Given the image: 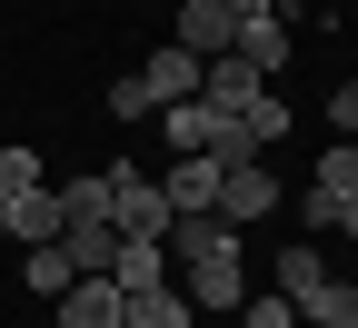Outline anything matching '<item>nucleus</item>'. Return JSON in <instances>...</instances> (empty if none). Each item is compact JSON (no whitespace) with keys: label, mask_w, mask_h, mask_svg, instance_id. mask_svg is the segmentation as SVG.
<instances>
[{"label":"nucleus","mask_w":358,"mask_h":328,"mask_svg":"<svg viewBox=\"0 0 358 328\" xmlns=\"http://www.w3.org/2000/svg\"><path fill=\"white\" fill-rule=\"evenodd\" d=\"M110 229H120V239H169V199H159V179L110 169Z\"/></svg>","instance_id":"f257e3e1"},{"label":"nucleus","mask_w":358,"mask_h":328,"mask_svg":"<svg viewBox=\"0 0 358 328\" xmlns=\"http://www.w3.org/2000/svg\"><path fill=\"white\" fill-rule=\"evenodd\" d=\"M169 40H179V50H189V60H219V50H229V40H239V20H229V0H179V20H169Z\"/></svg>","instance_id":"f03ea898"},{"label":"nucleus","mask_w":358,"mask_h":328,"mask_svg":"<svg viewBox=\"0 0 358 328\" xmlns=\"http://www.w3.org/2000/svg\"><path fill=\"white\" fill-rule=\"evenodd\" d=\"M199 70H209V60H189V50L169 40V50H150V60L129 70V80L150 90V110H169V100H199Z\"/></svg>","instance_id":"7ed1b4c3"},{"label":"nucleus","mask_w":358,"mask_h":328,"mask_svg":"<svg viewBox=\"0 0 358 328\" xmlns=\"http://www.w3.org/2000/svg\"><path fill=\"white\" fill-rule=\"evenodd\" d=\"M199 100H209V110H219V120H239V110H249V100H268V80H259V70H249V60H229V50H219V60H209V70H199Z\"/></svg>","instance_id":"20e7f679"},{"label":"nucleus","mask_w":358,"mask_h":328,"mask_svg":"<svg viewBox=\"0 0 358 328\" xmlns=\"http://www.w3.org/2000/svg\"><path fill=\"white\" fill-rule=\"evenodd\" d=\"M289 50H299V30H289V10H259V20H239V40H229V60H249L259 80L279 70Z\"/></svg>","instance_id":"39448f33"},{"label":"nucleus","mask_w":358,"mask_h":328,"mask_svg":"<svg viewBox=\"0 0 358 328\" xmlns=\"http://www.w3.org/2000/svg\"><path fill=\"white\" fill-rule=\"evenodd\" d=\"M268 209H279V179H268L259 159L219 179V219H229V229H249V219H268Z\"/></svg>","instance_id":"423d86ee"},{"label":"nucleus","mask_w":358,"mask_h":328,"mask_svg":"<svg viewBox=\"0 0 358 328\" xmlns=\"http://www.w3.org/2000/svg\"><path fill=\"white\" fill-rule=\"evenodd\" d=\"M120 278H70L60 289V328H120Z\"/></svg>","instance_id":"0eeeda50"},{"label":"nucleus","mask_w":358,"mask_h":328,"mask_svg":"<svg viewBox=\"0 0 358 328\" xmlns=\"http://www.w3.org/2000/svg\"><path fill=\"white\" fill-rule=\"evenodd\" d=\"M219 179H229L219 159H169V179H159V199H169V219H179V209H219Z\"/></svg>","instance_id":"6e6552de"},{"label":"nucleus","mask_w":358,"mask_h":328,"mask_svg":"<svg viewBox=\"0 0 358 328\" xmlns=\"http://www.w3.org/2000/svg\"><path fill=\"white\" fill-rule=\"evenodd\" d=\"M10 239H30V249L60 239V190L50 179H40V190H10Z\"/></svg>","instance_id":"1a4fd4ad"},{"label":"nucleus","mask_w":358,"mask_h":328,"mask_svg":"<svg viewBox=\"0 0 358 328\" xmlns=\"http://www.w3.org/2000/svg\"><path fill=\"white\" fill-rule=\"evenodd\" d=\"M60 249H70V269H80V278H110L120 229H110V219H70V229H60Z\"/></svg>","instance_id":"9d476101"},{"label":"nucleus","mask_w":358,"mask_h":328,"mask_svg":"<svg viewBox=\"0 0 358 328\" xmlns=\"http://www.w3.org/2000/svg\"><path fill=\"white\" fill-rule=\"evenodd\" d=\"M110 278H120V299H140V289H169V249H159V239H120Z\"/></svg>","instance_id":"9b49d317"},{"label":"nucleus","mask_w":358,"mask_h":328,"mask_svg":"<svg viewBox=\"0 0 358 328\" xmlns=\"http://www.w3.org/2000/svg\"><path fill=\"white\" fill-rule=\"evenodd\" d=\"M159 129H169V150H179V159H209L219 110H209V100H169V110H159Z\"/></svg>","instance_id":"f8f14e48"},{"label":"nucleus","mask_w":358,"mask_h":328,"mask_svg":"<svg viewBox=\"0 0 358 328\" xmlns=\"http://www.w3.org/2000/svg\"><path fill=\"white\" fill-rule=\"evenodd\" d=\"M120 328H199V308L179 299V289H140V299L120 308Z\"/></svg>","instance_id":"ddd939ff"},{"label":"nucleus","mask_w":358,"mask_h":328,"mask_svg":"<svg viewBox=\"0 0 358 328\" xmlns=\"http://www.w3.org/2000/svg\"><path fill=\"white\" fill-rule=\"evenodd\" d=\"M70 219H110V169H80V179H60V229Z\"/></svg>","instance_id":"4468645a"},{"label":"nucleus","mask_w":358,"mask_h":328,"mask_svg":"<svg viewBox=\"0 0 358 328\" xmlns=\"http://www.w3.org/2000/svg\"><path fill=\"white\" fill-rule=\"evenodd\" d=\"M299 308H308V328H358V289H348V278H319Z\"/></svg>","instance_id":"2eb2a0df"},{"label":"nucleus","mask_w":358,"mask_h":328,"mask_svg":"<svg viewBox=\"0 0 358 328\" xmlns=\"http://www.w3.org/2000/svg\"><path fill=\"white\" fill-rule=\"evenodd\" d=\"M308 190H329V199H358V139H329V159H319V179Z\"/></svg>","instance_id":"dca6fc26"},{"label":"nucleus","mask_w":358,"mask_h":328,"mask_svg":"<svg viewBox=\"0 0 358 328\" xmlns=\"http://www.w3.org/2000/svg\"><path fill=\"white\" fill-rule=\"evenodd\" d=\"M319 278H329V259H319V249H279V299H289V308L319 289Z\"/></svg>","instance_id":"f3484780"},{"label":"nucleus","mask_w":358,"mask_h":328,"mask_svg":"<svg viewBox=\"0 0 358 328\" xmlns=\"http://www.w3.org/2000/svg\"><path fill=\"white\" fill-rule=\"evenodd\" d=\"M20 278H30V289H40V299H60V289H70V278H80V269H70V249L50 239V249H30V269H20Z\"/></svg>","instance_id":"a211bd4d"},{"label":"nucleus","mask_w":358,"mask_h":328,"mask_svg":"<svg viewBox=\"0 0 358 328\" xmlns=\"http://www.w3.org/2000/svg\"><path fill=\"white\" fill-rule=\"evenodd\" d=\"M239 129L259 139V150H268V139H279V129H289V100H249V110H239Z\"/></svg>","instance_id":"6ab92c4d"},{"label":"nucleus","mask_w":358,"mask_h":328,"mask_svg":"<svg viewBox=\"0 0 358 328\" xmlns=\"http://www.w3.org/2000/svg\"><path fill=\"white\" fill-rule=\"evenodd\" d=\"M10 190H40V150H0V199Z\"/></svg>","instance_id":"aec40b11"},{"label":"nucleus","mask_w":358,"mask_h":328,"mask_svg":"<svg viewBox=\"0 0 358 328\" xmlns=\"http://www.w3.org/2000/svg\"><path fill=\"white\" fill-rule=\"evenodd\" d=\"M239 318H249V328H299V308H289V299H279V289H268V299H249V308H239Z\"/></svg>","instance_id":"412c9836"},{"label":"nucleus","mask_w":358,"mask_h":328,"mask_svg":"<svg viewBox=\"0 0 358 328\" xmlns=\"http://www.w3.org/2000/svg\"><path fill=\"white\" fill-rule=\"evenodd\" d=\"M329 129H338V139H358V80H348V90H329Z\"/></svg>","instance_id":"4be33fe9"},{"label":"nucleus","mask_w":358,"mask_h":328,"mask_svg":"<svg viewBox=\"0 0 358 328\" xmlns=\"http://www.w3.org/2000/svg\"><path fill=\"white\" fill-rule=\"evenodd\" d=\"M259 10H279V0H229V20H259Z\"/></svg>","instance_id":"5701e85b"},{"label":"nucleus","mask_w":358,"mask_h":328,"mask_svg":"<svg viewBox=\"0 0 358 328\" xmlns=\"http://www.w3.org/2000/svg\"><path fill=\"white\" fill-rule=\"evenodd\" d=\"M0 239H10V199H0Z\"/></svg>","instance_id":"b1692460"},{"label":"nucleus","mask_w":358,"mask_h":328,"mask_svg":"<svg viewBox=\"0 0 358 328\" xmlns=\"http://www.w3.org/2000/svg\"><path fill=\"white\" fill-rule=\"evenodd\" d=\"M229 328H249V318H229Z\"/></svg>","instance_id":"393cba45"}]
</instances>
